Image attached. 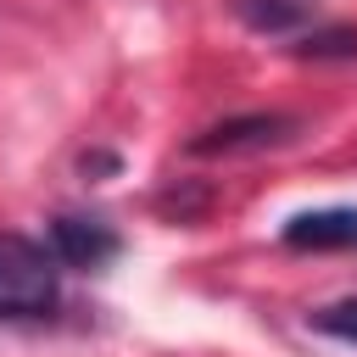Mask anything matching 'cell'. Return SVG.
Returning <instances> with one entry per match:
<instances>
[{
	"instance_id": "cell-1",
	"label": "cell",
	"mask_w": 357,
	"mask_h": 357,
	"mask_svg": "<svg viewBox=\"0 0 357 357\" xmlns=\"http://www.w3.org/2000/svg\"><path fill=\"white\" fill-rule=\"evenodd\" d=\"M56 301H61L56 251H45L17 229H0V318H45Z\"/></svg>"
},
{
	"instance_id": "cell-2",
	"label": "cell",
	"mask_w": 357,
	"mask_h": 357,
	"mask_svg": "<svg viewBox=\"0 0 357 357\" xmlns=\"http://www.w3.org/2000/svg\"><path fill=\"white\" fill-rule=\"evenodd\" d=\"M296 128H301V117H290V112H245V117H229V123L201 128L184 151L190 156H251V151L290 145Z\"/></svg>"
},
{
	"instance_id": "cell-3",
	"label": "cell",
	"mask_w": 357,
	"mask_h": 357,
	"mask_svg": "<svg viewBox=\"0 0 357 357\" xmlns=\"http://www.w3.org/2000/svg\"><path fill=\"white\" fill-rule=\"evenodd\" d=\"M50 251H56V262H67V268H106L117 251H123V240H117V229L112 223H100V218H78V212H61L56 223H50Z\"/></svg>"
},
{
	"instance_id": "cell-4",
	"label": "cell",
	"mask_w": 357,
	"mask_h": 357,
	"mask_svg": "<svg viewBox=\"0 0 357 357\" xmlns=\"http://www.w3.org/2000/svg\"><path fill=\"white\" fill-rule=\"evenodd\" d=\"M284 245L290 251H346V245H357V206L296 212L284 223Z\"/></svg>"
},
{
	"instance_id": "cell-5",
	"label": "cell",
	"mask_w": 357,
	"mask_h": 357,
	"mask_svg": "<svg viewBox=\"0 0 357 357\" xmlns=\"http://www.w3.org/2000/svg\"><path fill=\"white\" fill-rule=\"evenodd\" d=\"M229 11L251 28V33H301L318 17V0H229Z\"/></svg>"
},
{
	"instance_id": "cell-6",
	"label": "cell",
	"mask_w": 357,
	"mask_h": 357,
	"mask_svg": "<svg viewBox=\"0 0 357 357\" xmlns=\"http://www.w3.org/2000/svg\"><path fill=\"white\" fill-rule=\"evenodd\" d=\"M301 61H351L357 56V28H312L296 39Z\"/></svg>"
},
{
	"instance_id": "cell-7",
	"label": "cell",
	"mask_w": 357,
	"mask_h": 357,
	"mask_svg": "<svg viewBox=\"0 0 357 357\" xmlns=\"http://www.w3.org/2000/svg\"><path fill=\"white\" fill-rule=\"evenodd\" d=\"M318 335H335V340H351L357 346V296H346V301H329V307H318L312 318H307Z\"/></svg>"
}]
</instances>
